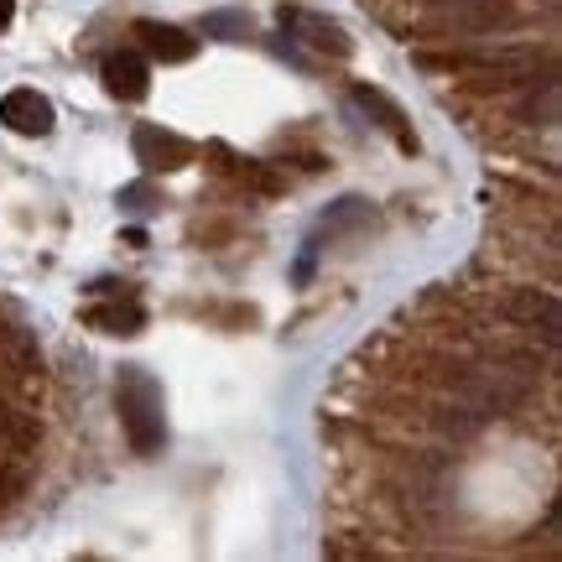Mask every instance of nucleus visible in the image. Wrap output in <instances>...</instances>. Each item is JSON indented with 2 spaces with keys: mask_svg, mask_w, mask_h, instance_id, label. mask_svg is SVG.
I'll list each match as a JSON object with an SVG mask.
<instances>
[{
  "mask_svg": "<svg viewBox=\"0 0 562 562\" xmlns=\"http://www.w3.org/2000/svg\"><path fill=\"white\" fill-rule=\"evenodd\" d=\"M250 32V16H240V11H214V16H203V37H224L235 42Z\"/></svg>",
  "mask_w": 562,
  "mask_h": 562,
  "instance_id": "nucleus-9",
  "label": "nucleus"
},
{
  "mask_svg": "<svg viewBox=\"0 0 562 562\" xmlns=\"http://www.w3.org/2000/svg\"><path fill=\"white\" fill-rule=\"evenodd\" d=\"M104 89L115 94V100H146V89H151V68L140 53H110L104 58Z\"/></svg>",
  "mask_w": 562,
  "mask_h": 562,
  "instance_id": "nucleus-5",
  "label": "nucleus"
},
{
  "mask_svg": "<svg viewBox=\"0 0 562 562\" xmlns=\"http://www.w3.org/2000/svg\"><path fill=\"white\" fill-rule=\"evenodd\" d=\"M131 146H136V161L146 172H178V167L193 161V146L182 136H172V131H157V125H136Z\"/></svg>",
  "mask_w": 562,
  "mask_h": 562,
  "instance_id": "nucleus-2",
  "label": "nucleus"
},
{
  "mask_svg": "<svg viewBox=\"0 0 562 562\" xmlns=\"http://www.w3.org/2000/svg\"><path fill=\"white\" fill-rule=\"evenodd\" d=\"M0 121L16 136H47L53 131V100L37 89H11V94H0Z\"/></svg>",
  "mask_w": 562,
  "mask_h": 562,
  "instance_id": "nucleus-3",
  "label": "nucleus"
},
{
  "mask_svg": "<svg viewBox=\"0 0 562 562\" xmlns=\"http://www.w3.org/2000/svg\"><path fill=\"white\" fill-rule=\"evenodd\" d=\"M11 16H16V0H0V32L11 26Z\"/></svg>",
  "mask_w": 562,
  "mask_h": 562,
  "instance_id": "nucleus-11",
  "label": "nucleus"
},
{
  "mask_svg": "<svg viewBox=\"0 0 562 562\" xmlns=\"http://www.w3.org/2000/svg\"><path fill=\"white\" fill-rule=\"evenodd\" d=\"M121 203L131 209V214H146V209H151V188H146V182H136V188H121Z\"/></svg>",
  "mask_w": 562,
  "mask_h": 562,
  "instance_id": "nucleus-10",
  "label": "nucleus"
},
{
  "mask_svg": "<svg viewBox=\"0 0 562 562\" xmlns=\"http://www.w3.org/2000/svg\"><path fill=\"white\" fill-rule=\"evenodd\" d=\"M355 100H360L364 110L375 115V125H381V131H385L391 140H396L402 151H417V136H412V125H406L402 104H396V100H385L381 89H370V83H360V89H355Z\"/></svg>",
  "mask_w": 562,
  "mask_h": 562,
  "instance_id": "nucleus-7",
  "label": "nucleus"
},
{
  "mask_svg": "<svg viewBox=\"0 0 562 562\" xmlns=\"http://www.w3.org/2000/svg\"><path fill=\"white\" fill-rule=\"evenodd\" d=\"M136 37H140V47L161 63H188L199 53V37H188L182 26H167V21H136Z\"/></svg>",
  "mask_w": 562,
  "mask_h": 562,
  "instance_id": "nucleus-6",
  "label": "nucleus"
},
{
  "mask_svg": "<svg viewBox=\"0 0 562 562\" xmlns=\"http://www.w3.org/2000/svg\"><path fill=\"white\" fill-rule=\"evenodd\" d=\"M89 328H100V334H140V328H146V313H140V302L125 292V302L89 307Z\"/></svg>",
  "mask_w": 562,
  "mask_h": 562,
  "instance_id": "nucleus-8",
  "label": "nucleus"
},
{
  "mask_svg": "<svg viewBox=\"0 0 562 562\" xmlns=\"http://www.w3.org/2000/svg\"><path fill=\"white\" fill-rule=\"evenodd\" d=\"M281 21L297 32L307 47H318L323 58H349L355 53V42L344 37V26L339 21H328V16H307V11H281Z\"/></svg>",
  "mask_w": 562,
  "mask_h": 562,
  "instance_id": "nucleus-4",
  "label": "nucleus"
},
{
  "mask_svg": "<svg viewBox=\"0 0 562 562\" xmlns=\"http://www.w3.org/2000/svg\"><path fill=\"white\" fill-rule=\"evenodd\" d=\"M115 402H121V422L125 438L140 459H151L161 442H167V427H161V385L140 370V364H125L121 381H115Z\"/></svg>",
  "mask_w": 562,
  "mask_h": 562,
  "instance_id": "nucleus-1",
  "label": "nucleus"
}]
</instances>
